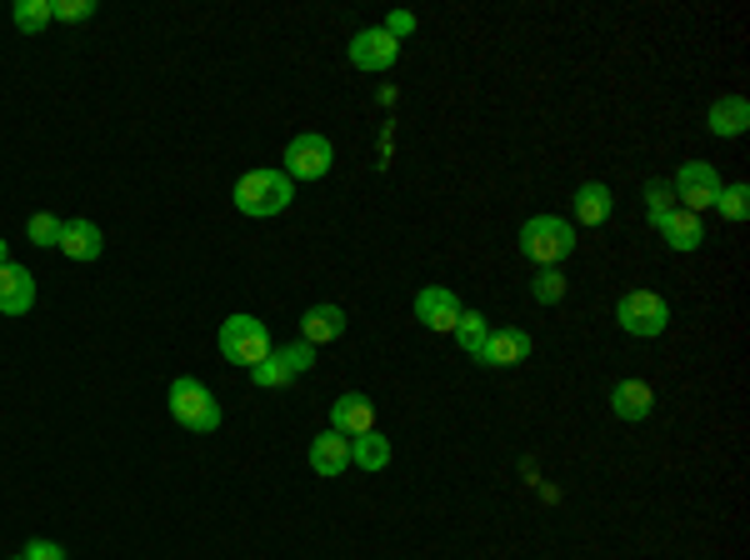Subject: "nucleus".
<instances>
[{
	"label": "nucleus",
	"mask_w": 750,
	"mask_h": 560,
	"mask_svg": "<svg viewBox=\"0 0 750 560\" xmlns=\"http://www.w3.org/2000/svg\"><path fill=\"white\" fill-rule=\"evenodd\" d=\"M415 321H421L425 331H456V321H460L456 291H446V286H425V291L415 295Z\"/></svg>",
	"instance_id": "nucleus-9"
},
{
	"label": "nucleus",
	"mask_w": 750,
	"mask_h": 560,
	"mask_svg": "<svg viewBox=\"0 0 750 560\" xmlns=\"http://www.w3.org/2000/svg\"><path fill=\"white\" fill-rule=\"evenodd\" d=\"M330 165H336L330 140L316 136V130H305V136H295L291 146H285V165H281V171L291 175V181H320Z\"/></svg>",
	"instance_id": "nucleus-6"
},
{
	"label": "nucleus",
	"mask_w": 750,
	"mask_h": 560,
	"mask_svg": "<svg viewBox=\"0 0 750 560\" xmlns=\"http://www.w3.org/2000/svg\"><path fill=\"white\" fill-rule=\"evenodd\" d=\"M61 230H66V220L45 216V211L25 220V236H31V246H41V250H61Z\"/></svg>",
	"instance_id": "nucleus-23"
},
{
	"label": "nucleus",
	"mask_w": 750,
	"mask_h": 560,
	"mask_svg": "<svg viewBox=\"0 0 750 560\" xmlns=\"http://www.w3.org/2000/svg\"><path fill=\"white\" fill-rule=\"evenodd\" d=\"M51 21H55L51 0H15V31H25V35H41Z\"/></svg>",
	"instance_id": "nucleus-22"
},
{
	"label": "nucleus",
	"mask_w": 750,
	"mask_h": 560,
	"mask_svg": "<svg viewBox=\"0 0 750 560\" xmlns=\"http://www.w3.org/2000/svg\"><path fill=\"white\" fill-rule=\"evenodd\" d=\"M645 205H651V226H661V220L675 211V191H671V181H651V185H645Z\"/></svg>",
	"instance_id": "nucleus-27"
},
{
	"label": "nucleus",
	"mask_w": 750,
	"mask_h": 560,
	"mask_svg": "<svg viewBox=\"0 0 750 560\" xmlns=\"http://www.w3.org/2000/svg\"><path fill=\"white\" fill-rule=\"evenodd\" d=\"M165 406H171V416L181 420L185 431H196V435H210V431L220 426V400L210 396L200 380H191V376L171 380V396H165Z\"/></svg>",
	"instance_id": "nucleus-4"
},
{
	"label": "nucleus",
	"mask_w": 750,
	"mask_h": 560,
	"mask_svg": "<svg viewBox=\"0 0 750 560\" xmlns=\"http://www.w3.org/2000/svg\"><path fill=\"white\" fill-rule=\"evenodd\" d=\"M531 295L541 305H555L561 295H566V276H561V266H541V276L531 280Z\"/></svg>",
	"instance_id": "nucleus-25"
},
{
	"label": "nucleus",
	"mask_w": 750,
	"mask_h": 560,
	"mask_svg": "<svg viewBox=\"0 0 750 560\" xmlns=\"http://www.w3.org/2000/svg\"><path fill=\"white\" fill-rule=\"evenodd\" d=\"M655 230H661L665 246L681 250V256H691V250L706 246V226H700V216H691V211H681V205H675V211H671V216H665Z\"/></svg>",
	"instance_id": "nucleus-13"
},
{
	"label": "nucleus",
	"mask_w": 750,
	"mask_h": 560,
	"mask_svg": "<svg viewBox=\"0 0 750 560\" xmlns=\"http://www.w3.org/2000/svg\"><path fill=\"white\" fill-rule=\"evenodd\" d=\"M395 55H401V41H391L381 25H370V31H360L356 41H350V65H356V71H370V76L391 71Z\"/></svg>",
	"instance_id": "nucleus-8"
},
{
	"label": "nucleus",
	"mask_w": 750,
	"mask_h": 560,
	"mask_svg": "<svg viewBox=\"0 0 750 560\" xmlns=\"http://www.w3.org/2000/svg\"><path fill=\"white\" fill-rule=\"evenodd\" d=\"M15 560H25V556H15Z\"/></svg>",
	"instance_id": "nucleus-33"
},
{
	"label": "nucleus",
	"mask_w": 750,
	"mask_h": 560,
	"mask_svg": "<svg viewBox=\"0 0 750 560\" xmlns=\"http://www.w3.org/2000/svg\"><path fill=\"white\" fill-rule=\"evenodd\" d=\"M275 356H281V366L291 370V376H301V370H311V366H316V345L295 341V345H281V351H275Z\"/></svg>",
	"instance_id": "nucleus-28"
},
{
	"label": "nucleus",
	"mask_w": 750,
	"mask_h": 560,
	"mask_svg": "<svg viewBox=\"0 0 750 560\" xmlns=\"http://www.w3.org/2000/svg\"><path fill=\"white\" fill-rule=\"evenodd\" d=\"M21 556H25V560H66V550L55 546V540H31Z\"/></svg>",
	"instance_id": "nucleus-31"
},
{
	"label": "nucleus",
	"mask_w": 750,
	"mask_h": 560,
	"mask_svg": "<svg viewBox=\"0 0 750 560\" xmlns=\"http://www.w3.org/2000/svg\"><path fill=\"white\" fill-rule=\"evenodd\" d=\"M716 211H720L726 220H746V216H750V191H746V185H720Z\"/></svg>",
	"instance_id": "nucleus-26"
},
{
	"label": "nucleus",
	"mask_w": 750,
	"mask_h": 560,
	"mask_svg": "<svg viewBox=\"0 0 750 560\" xmlns=\"http://www.w3.org/2000/svg\"><path fill=\"white\" fill-rule=\"evenodd\" d=\"M250 380H256V386H261V390H285L295 376L281 366V356H275V351H271V356H265L261 366H250Z\"/></svg>",
	"instance_id": "nucleus-24"
},
{
	"label": "nucleus",
	"mask_w": 750,
	"mask_h": 560,
	"mask_svg": "<svg viewBox=\"0 0 750 560\" xmlns=\"http://www.w3.org/2000/svg\"><path fill=\"white\" fill-rule=\"evenodd\" d=\"M531 356V335L521 325H490V341L480 351V366H521Z\"/></svg>",
	"instance_id": "nucleus-12"
},
{
	"label": "nucleus",
	"mask_w": 750,
	"mask_h": 560,
	"mask_svg": "<svg viewBox=\"0 0 750 560\" xmlns=\"http://www.w3.org/2000/svg\"><path fill=\"white\" fill-rule=\"evenodd\" d=\"M35 311V276L15 260L0 266V315H31Z\"/></svg>",
	"instance_id": "nucleus-10"
},
{
	"label": "nucleus",
	"mask_w": 750,
	"mask_h": 560,
	"mask_svg": "<svg viewBox=\"0 0 750 560\" xmlns=\"http://www.w3.org/2000/svg\"><path fill=\"white\" fill-rule=\"evenodd\" d=\"M61 250H66L70 260H100L106 236H100L96 220H66V230H61Z\"/></svg>",
	"instance_id": "nucleus-18"
},
{
	"label": "nucleus",
	"mask_w": 750,
	"mask_h": 560,
	"mask_svg": "<svg viewBox=\"0 0 750 560\" xmlns=\"http://www.w3.org/2000/svg\"><path fill=\"white\" fill-rule=\"evenodd\" d=\"M311 465H316L326 481H336V475H346L350 471V441L340 431H326V435H316L311 441Z\"/></svg>",
	"instance_id": "nucleus-16"
},
{
	"label": "nucleus",
	"mask_w": 750,
	"mask_h": 560,
	"mask_svg": "<svg viewBox=\"0 0 750 560\" xmlns=\"http://www.w3.org/2000/svg\"><path fill=\"white\" fill-rule=\"evenodd\" d=\"M381 31L391 35V41H405V35L415 31V15H411V11H391V15H385V25H381Z\"/></svg>",
	"instance_id": "nucleus-30"
},
{
	"label": "nucleus",
	"mask_w": 750,
	"mask_h": 560,
	"mask_svg": "<svg viewBox=\"0 0 750 560\" xmlns=\"http://www.w3.org/2000/svg\"><path fill=\"white\" fill-rule=\"evenodd\" d=\"M295 201V181L285 171H275V165H261V171H246L236 181V205L240 216H256V220H271L281 216V211H291Z\"/></svg>",
	"instance_id": "nucleus-1"
},
{
	"label": "nucleus",
	"mask_w": 750,
	"mask_h": 560,
	"mask_svg": "<svg viewBox=\"0 0 750 560\" xmlns=\"http://www.w3.org/2000/svg\"><path fill=\"white\" fill-rule=\"evenodd\" d=\"M610 410H616L620 420H645L655 410V390L645 386V380H620V386L610 390Z\"/></svg>",
	"instance_id": "nucleus-19"
},
{
	"label": "nucleus",
	"mask_w": 750,
	"mask_h": 560,
	"mask_svg": "<svg viewBox=\"0 0 750 560\" xmlns=\"http://www.w3.org/2000/svg\"><path fill=\"white\" fill-rule=\"evenodd\" d=\"M570 211H576L580 226H606L610 211H616V195H610L600 181H586L576 195H570Z\"/></svg>",
	"instance_id": "nucleus-17"
},
{
	"label": "nucleus",
	"mask_w": 750,
	"mask_h": 560,
	"mask_svg": "<svg viewBox=\"0 0 750 560\" xmlns=\"http://www.w3.org/2000/svg\"><path fill=\"white\" fill-rule=\"evenodd\" d=\"M671 191H675V205H681V211L700 216V211H710V205H716V195H720V175L710 171L706 161H685V165H681V175L671 181Z\"/></svg>",
	"instance_id": "nucleus-7"
},
{
	"label": "nucleus",
	"mask_w": 750,
	"mask_h": 560,
	"mask_svg": "<svg viewBox=\"0 0 750 560\" xmlns=\"http://www.w3.org/2000/svg\"><path fill=\"white\" fill-rule=\"evenodd\" d=\"M220 356L230 360V366H261L265 356H271V331H265V321H256V315H226L220 321Z\"/></svg>",
	"instance_id": "nucleus-2"
},
{
	"label": "nucleus",
	"mask_w": 750,
	"mask_h": 560,
	"mask_svg": "<svg viewBox=\"0 0 750 560\" xmlns=\"http://www.w3.org/2000/svg\"><path fill=\"white\" fill-rule=\"evenodd\" d=\"M350 465H360V471H385L391 465V441H385L381 431H366L350 441Z\"/></svg>",
	"instance_id": "nucleus-20"
},
{
	"label": "nucleus",
	"mask_w": 750,
	"mask_h": 560,
	"mask_svg": "<svg viewBox=\"0 0 750 560\" xmlns=\"http://www.w3.org/2000/svg\"><path fill=\"white\" fill-rule=\"evenodd\" d=\"M330 431H340L346 441H356V435L376 431V406H370V396H360V390H346V396L330 406Z\"/></svg>",
	"instance_id": "nucleus-11"
},
{
	"label": "nucleus",
	"mask_w": 750,
	"mask_h": 560,
	"mask_svg": "<svg viewBox=\"0 0 750 560\" xmlns=\"http://www.w3.org/2000/svg\"><path fill=\"white\" fill-rule=\"evenodd\" d=\"M346 335V311L340 305H311L301 315V341L305 345H330Z\"/></svg>",
	"instance_id": "nucleus-14"
},
{
	"label": "nucleus",
	"mask_w": 750,
	"mask_h": 560,
	"mask_svg": "<svg viewBox=\"0 0 750 560\" xmlns=\"http://www.w3.org/2000/svg\"><path fill=\"white\" fill-rule=\"evenodd\" d=\"M6 260H11V250H6V240H0V266H6Z\"/></svg>",
	"instance_id": "nucleus-32"
},
{
	"label": "nucleus",
	"mask_w": 750,
	"mask_h": 560,
	"mask_svg": "<svg viewBox=\"0 0 750 560\" xmlns=\"http://www.w3.org/2000/svg\"><path fill=\"white\" fill-rule=\"evenodd\" d=\"M616 321L626 335L655 341V335H665V325H671V305H665L655 291H626L616 305Z\"/></svg>",
	"instance_id": "nucleus-5"
},
{
	"label": "nucleus",
	"mask_w": 750,
	"mask_h": 560,
	"mask_svg": "<svg viewBox=\"0 0 750 560\" xmlns=\"http://www.w3.org/2000/svg\"><path fill=\"white\" fill-rule=\"evenodd\" d=\"M456 345L466 351L470 360H480V351H486V341H490V321L480 311H460V321H456Z\"/></svg>",
	"instance_id": "nucleus-21"
},
{
	"label": "nucleus",
	"mask_w": 750,
	"mask_h": 560,
	"mask_svg": "<svg viewBox=\"0 0 750 560\" xmlns=\"http://www.w3.org/2000/svg\"><path fill=\"white\" fill-rule=\"evenodd\" d=\"M706 126H710V136H720V140L746 136V130H750V100L746 96H720L716 106H710Z\"/></svg>",
	"instance_id": "nucleus-15"
},
{
	"label": "nucleus",
	"mask_w": 750,
	"mask_h": 560,
	"mask_svg": "<svg viewBox=\"0 0 750 560\" xmlns=\"http://www.w3.org/2000/svg\"><path fill=\"white\" fill-rule=\"evenodd\" d=\"M55 21H90L96 15V0H51Z\"/></svg>",
	"instance_id": "nucleus-29"
},
{
	"label": "nucleus",
	"mask_w": 750,
	"mask_h": 560,
	"mask_svg": "<svg viewBox=\"0 0 750 560\" xmlns=\"http://www.w3.org/2000/svg\"><path fill=\"white\" fill-rule=\"evenodd\" d=\"M576 250V230L561 216H531L521 226V256L535 266H561V260Z\"/></svg>",
	"instance_id": "nucleus-3"
}]
</instances>
